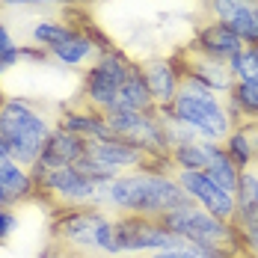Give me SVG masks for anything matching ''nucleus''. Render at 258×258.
I'll return each mask as SVG.
<instances>
[{"label": "nucleus", "instance_id": "31", "mask_svg": "<svg viewBox=\"0 0 258 258\" xmlns=\"http://www.w3.org/2000/svg\"><path fill=\"white\" fill-rule=\"evenodd\" d=\"M21 62H30V66H48L51 62V53L39 45H21Z\"/></svg>", "mask_w": 258, "mask_h": 258}, {"label": "nucleus", "instance_id": "9", "mask_svg": "<svg viewBox=\"0 0 258 258\" xmlns=\"http://www.w3.org/2000/svg\"><path fill=\"white\" fill-rule=\"evenodd\" d=\"M113 234H116L119 258L152 255V252L172 249V246H181V243H184V240L175 237L160 220L137 217V214H113Z\"/></svg>", "mask_w": 258, "mask_h": 258}, {"label": "nucleus", "instance_id": "8", "mask_svg": "<svg viewBox=\"0 0 258 258\" xmlns=\"http://www.w3.org/2000/svg\"><path fill=\"white\" fill-rule=\"evenodd\" d=\"M107 125L113 131V137H122L134 146H140L149 157H169L172 143L166 134V122L155 110H122V107H110L107 113Z\"/></svg>", "mask_w": 258, "mask_h": 258}, {"label": "nucleus", "instance_id": "23", "mask_svg": "<svg viewBox=\"0 0 258 258\" xmlns=\"http://www.w3.org/2000/svg\"><path fill=\"white\" fill-rule=\"evenodd\" d=\"M113 107H122V110H155L157 107L155 98H152V92H149V83L143 78L140 62L131 72V78L125 80V86H122V92H119V98H116Z\"/></svg>", "mask_w": 258, "mask_h": 258}, {"label": "nucleus", "instance_id": "2", "mask_svg": "<svg viewBox=\"0 0 258 258\" xmlns=\"http://www.w3.org/2000/svg\"><path fill=\"white\" fill-rule=\"evenodd\" d=\"M53 240L78 258H119L113 211L107 208H59L53 214Z\"/></svg>", "mask_w": 258, "mask_h": 258}, {"label": "nucleus", "instance_id": "24", "mask_svg": "<svg viewBox=\"0 0 258 258\" xmlns=\"http://www.w3.org/2000/svg\"><path fill=\"white\" fill-rule=\"evenodd\" d=\"M258 217V172L249 166L240 172L237 190H234V220H255Z\"/></svg>", "mask_w": 258, "mask_h": 258}, {"label": "nucleus", "instance_id": "20", "mask_svg": "<svg viewBox=\"0 0 258 258\" xmlns=\"http://www.w3.org/2000/svg\"><path fill=\"white\" fill-rule=\"evenodd\" d=\"M226 107H229L234 128L243 122H258V83L234 80L229 95H226Z\"/></svg>", "mask_w": 258, "mask_h": 258}, {"label": "nucleus", "instance_id": "19", "mask_svg": "<svg viewBox=\"0 0 258 258\" xmlns=\"http://www.w3.org/2000/svg\"><path fill=\"white\" fill-rule=\"evenodd\" d=\"M48 53H51V62H59V66H66V69H80V66H92L101 51H98V45L78 27L66 42H59V45L51 48Z\"/></svg>", "mask_w": 258, "mask_h": 258}, {"label": "nucleus", "instance_id": "29", "mask_svg": "<svg viewBox=\"0 0 258 258\" xmlns=\"http://www.w3.org/2000/svg\"><path fill=\"white\" fill-rule=\"evenodd\" d=\"M15 229H18V214H15V208L0 205V246L12 240Z\"/></svg>", "mask_w": 258, "mask_h": 258}, {"label": "nucleus", "instance_id": "37", "mask_svg": "<svg viewBox=\"0 0 258 258\" xmlns=\"http://www.w3.org/2000/svg\"><path fill=\"white\" fill-rule=\"evenodd\" d=\"M255 3H258V0H255Z\"/></svg>", "mask_w": 258, "mask_h": 258}, {"label": "nucleus", "instance_id": "21", "mask_svg": "<svg viewBox=\"0 0 258 258\" xmlns=\"http://www.w3.org/2000/svg\"><path fill=\"white\" fill-rule=\"evenodd\" d=\"M255 140H258V122H243V125H237V128H232V134L223 140L226 152H229V157L234 160V166H237L240 172L255 163Z\"/></svg>", "mask_w": 258, "mask_h": 258}, {"label": "nucleus", "instance_id": "10", "mask_svg": "<svg viewBox=\"0 0 258 258\" xmlns=\"http://www.w3.org/2000/svg\"><path fill=\"white\" fill-rule=\"evenodd\" d=\"M146 160V152L140 146H134L122 137H110V140H98L86 146V155L78 166L83 172H89L92 178L110 184L113 178L125 175L131 169H140V163Z\"/></svg>", "mask_w": 258, "mask_h": 258}, {"label": "nucleus", "instance_id": "12", "mask_svg": "<svg viewBox=\"0 0 258 258\" xmlns=\"http://www.w3.org/2000/svg\"><path fill=\"white\" fill-rule=\"evenodd\" d=\"M243 48L246 45L240 42V36L234 30H229L223 21H205V24H199V30L193 33V39L187 45V51L199 53L205 59H214V62H226V66H229V59H232L234 53H240Z\"/></svg>", "mask_w": 258, "mask_h": 258}, {"label": "nucleus", "instance_id": "36", "mask_svg": "<svg viewBox=\"0 0 258 258\" xmlns=\"http://www.w3.org/2000/svg\"><path fill=\"white\" fill-rule=\"evenodd\" d=\"M0 6H3V0H0Z\"/></svg>", "mask_w": 258, "mask_h": 258}, {"label": "nucleus", "instance_id": "22", "mask_svg": "<svg viewBox=\"0 0 258 258\" xmlns=\"http://www.w3.org/2000/svg\"><path fill=\"white\" fill-rule=\"evenodd\" d=\"M205 172L217 181L223 190H229V193L237 190L240 169L234 166V160L229 157V152H226V146H223V143H211V140H208V169H205Z\"/></svg>", "mask_w": 258, "mask_h": 258}, {"label": "nucleus", "instance_id": "34", "mask_svg": "<svg viewBox=\"0 0 258 258\" xmlns=\"http://www.w3.org/2000/svg\"><path fill=\"white\" fill-rule=\"evenodd\" d=\"M3 98H6V95H3V89H0V104H3Z\"/></svg>", "mask_w": 258, "mask_h": 258}, {"label": "nucleus", "instance_id": "15", "mask_svg": "<svg viewBox=\"0 0 258 258\" xmlns=\"http://www.w3.org/2000/svg\"><path fill=\"white\" fill-rule=\"evenodd\" d=\"M56 128L69 131V134H78L80 140L86 143H98V140H110L113 131L107 125V116L95 107H86V104H72V107H62V113L56 116Z\"/></svg>", "mask_w": 258, "mask_h": 258}, {"label": "nucleus", "instance_id": "26", "mask_svg": "<svg viewBox=\"0 0 258 258\" xmlns=\"http://www.w3.org/2000/svg\"><path fill=\"white\" fill-rule=\"evenodd\" d=\"M75 30H78V27L69 24V21H59V18H42V21H36V24H33L30 39H33V45H39V48L51 51V48H56L59 42H66Z\"/></svg>", "mask_w": 258, "mask_h": 258}, {"label": "nucleus", "instance_id": "11", "mask_svg": "<svg viewBox=\"0 0 258 258\" xmlns=\"http://www.w3.org/2000/svg\"><path fill=\"white\" fill-rule=\"evenodd\" d=\"M175 178H178L181 190L187 193V199L193 205L205 208L208 214H214V217H220L226 223L234 220V193L223 190L205 169H199V172H175Z\"/></svg>", "mask_w": 258, "mask_h": 258}, {"label": "nucleus", "instance_id": "7", "mask_svg": "<svg viewBox=\"0 0 258 258\" xmlns=\"http://www.w3.org/2000/svg\"><path fill=\"white\" fill-rule=\"evenodd\" d=\"M134 69H137V62L122 48H110V51L98 53V59L83 69L80 104L107 113L116 104V98H119V92H122V86H125V80L131 78Z\"/></svg>", "mask_w": 258, "mask_h": 258}, {"label": "nucleus", "instance_id": "30", "mask_svg": "<svg viewBox=\"0 0 258 258\" xmlns=\"http://www.w3.org/2000/svg\"><path fill=\"white\" fill-rule=\"evenodd\" d=\"M89 0H3L9 9H24V6H83Z\"/></svg>", "mask_w": 258, "mask_h": 258}, {"label": "nucleus", "instance_id": "5", "mask_svg": "<svg viewBox=\"0 0 258 258\" xmlns=\"http://www.w3.org/2000/svg\"><path fill=\"white\" fill-rule=\"evenodd\" d=\"M160 223L175 234V237H181L184 243H190V246L223 249V252H232V255L234 252H243L234 223H226V220L208 214L205 208L193 205V202L184 205V208H175V211H169V214H163ZM243 255H246V252H243Z\"/></svg>", "mask_w": 258, "mask_h": 258}, {"label": "nucleus", "instance_id": "25", "mask_svg": "<svg viewBox=\"0 0 258 258\" xmlns=\"http://www.w3.org/2000/svg\"><path fill=\"white\" fill-rule=\"evenodd\" d=\"M169 160L175 166V172H199L208 169V140H193V143H181L169 152Z\"/></svg>", "mask_w": 258, "mask_h": 258}, {"label": "nucleus", "instance_id": "28", "mask_svg": "<svg viewBox=\"0 0 258 258\" xmlns=\"http://www.w3.org/2000/svg\"><path fill=\"white\" fill-rule=\"evenodd\" d=\"M149 258H234V255H232V252H223V249H202V246L181 243V246H172V249L152 252Z\"/></svg>", "mask_w": 258, "mask_h": 258}, {"label": "nucleus", "instance_id": "16", "mask_svg": "<svg viewBox=\"0 0 258 258\" xmlns=\"http://www.w3.org/2000/svg\"><path fill=\"white\" fill-rule=\"evenodd\" d=\"M86 146H89V143L80 140L78 134H69V131H62V128H53V134L48 137V143H45V149H42V155H39V160H36L33 169L48 172V169L75 166V163L83 160Z\"/></svg>", "mask_w": 258, "mask_h": 258}, {"label": "nucleus", "instance_id": "27", "mask_svg": "<svg viewBox=\"0 0 258 258\" xmlns=\"http://www.w3.org/2000/svg\"><path fill=\"white\" fill-rule=\"evenodd\" d=\"M229 72L234 80L258 83V45H246L240 53H234L229 59Z\"/></svg>", "mask_w": 258, "mask_h": 258}, {"label": "nucleus", "instance_id": "13", "mask_svg": "<svg viewBox=\"0 0 258 258\" xmlns=\"http://www.w3.org/2000/svg\"><path fill=\"white\" fill-rule=\"evenodd\" d=\"M172 59H175V66H178V72H181L184 80L202 83V86H208V89L217 92V95H229L234 78H232V72H229L226 62L205 59V56H199V53H193V51H181L178 56H172Z\"/></svg>", "mask_w": 258, "mask_h": 258}, {"label": "nucleus", "instance_id": "32", "mask_svg": "<svg viewBox=\"0 0 258 258\" xmlns=\"http://www.w3.org/2000/svg\"><path fill=\"white\" fill-rule=\"evenodd\" d=\"M18 42H15V36H12V30L6 21H0V53H6L9 48H15Z\"/></svg>", "mask_w": 258, "mask_h": 258}, {"label": "nucleus", "instance_id": "18", "mask_svg": "<svg viewBox=\"0 0 258 258\" xmlns=\"http://www.w3.org/2000/svg\"><path fill=\"white\" fill-rule=\"evenodd\" d=\"M36 199V181H33V172L15 163L12 157L0 160V205L15 208L21 202H30Z\"/></svg>", "mask_w": 258, "mask_h": 258}, {"label": "nucleus", "instance_id": "3", "mask_svg": "<svg viewBox=\"0 0 258 258\" xmlns=\"http://www.w3.org/2000/svg\"><path fill=\"white\" fill-rule=\"evenodd\" d=\"M157 110L163 116L175 119L187 131H193L199 140H211V143H223L234 128L229 107H226V95H217L202 83H193L184 78H181L175 101L166 107H157Z\"/></svg>", "mask_w": 258, "mask_h": 258}, {"label": "nucleus", "instance_id": "6", "mask_svg": "<svg viewBox=\"0 0 258 258\" xmlns=\"http://www.w3.org/2000/svg\"><path fill=\"white\" fill-rule=\"evenodd\" d=\"M36 181V196L51 202L56 211L59 208H104V193L107 184L83 172L78 163L62 166V169H30Z\"/></svg>", "mask_w": 258, "mask_h": 258}, {"label": "nucleus", "instance_id": "17", "mask_svg": "<svg viewBox=\"0 0 258 258\" xmlns=\"http://www.w3.org/2000/svg\"><path fill=\"white\" fill-rule=\"evenodd\" d=\"M140 69H143V78L149 83V92L157 107H166L175 101L181 86V72L172 56H152V59L140 62Z\"/></svg>", "mask_w": 258, "mask_h": 258}, {"label": "nucleus", "instance_id": "33", "mask_svg": "<svg viewBox=\"0 0 258 258\" xmlns=\"http://www.w3.org/2000/svg\"><path fill=\"white\" fill-rule=\"evenodd\" d=\"M9 157V149H6V143H3V137H0V160H6Z\"/></svg>", "mask_w": 258, "mask_h": 258}, {"label": "nucleus", "instance_id": "14", "mask_svg": "<svg viewBox=\"0 0 258 258\" xmlns=\"http://www.w3.org/2000/svg\"><path fill=\"white\" fill-rule=\"evenodd\" d=\"M214 21L234 30L243 45H258V3L255 0H208Z\"/></svg>", "mask_w": 258, "mask_h": 258}, {"label": "nucleus", "instance_id": "1", "mask_svg": "<svg viewBox=\"0 0 258 258\" xmlns=\"http://www.w3.org/2000/svg\"><path fill=\"white\" fill-rule=\"evenodd\" d=\"M190 205L187 193L181 190L175 175H157L146 169H131L125 175L113 178L104 193V208L113 214H137L160 220L175 208Z\"/></svg>", "mask_w": 258, "mask_h": 258}, {"label": "nucleus", "instance_id": "4", "mask_svg": "<svg viewBox=\"0 0 258 258\" xmlns=\"http://www.w3.org/2000/svg\"><path fill=\"white\" fill-rule=\"evenodd\" d=\"M56 122L27 98H3L0 104V137L9 149V157L27 169L36 166L48 137L53 134Z\"/></svg>", "mask_w": 258, "mask_h": 258}, {"label": "nucleus", "instance_id": "35", "mask_svg": "<svg viewBox=\"0 0 258 258\" xmlns=\"http://www.w3.org/2000/svg\"><path fill=\"white\" fill-rule=\"evenodd\" d=\"M255 160H258V140H255Z\"/></svg>", "mask_w": 258, "mask_h": 258}]
</instances>
